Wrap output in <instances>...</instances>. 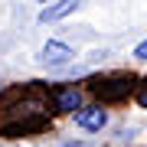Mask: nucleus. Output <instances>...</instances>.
Wrapping results in <instances>:
<instances>
[{"mask_svg": "<svg viewBox=\"0 0 147 147\" xmlns=\"http://www.w3.org/2000/svg\"><path fill=\"white\" fill-rule=\"evenodd\" d=\"M75 124L82 127V131H101V127L108 124V111L92 105V108H79L75 111Z\"/></svg>", "mask_w": 147, "mask_h": 147, "instance_id": "1", "label": "nucleus"}, {"mask_svg": "<svg viewBox=\"0 0 147 147\" xmlns=\"http://www.w3.org/2000/svg\"><path fill=\"white\" fill-rule=\"evenodd\" d=\"M69 59H72V49H69L65 42L49 39L46 46H42V62H46V65H65Z\"/></svg>", "mask_w": 147, "mask_h": 147, "instance_id": "2", "label": "nucleus"}, {"mask_svg": "<svg viewBox=\"0 0 147 147\" xmlns=\"http://www.w3.org/2000/svg\"><path fill=\"white\" fill-rule=\"evenodd\" d=\"M79 7V0H59V3H53V7H46V10L39 13V20L42 23H53V20H62V16H69Z\"/></svg>", "mask_w": 147, "mask_h": 147, "instance_id": "3", "label": "nucleus"}, {"mask_svg": "<svg viewBox=\"0 0 147 147\" xmlns=\"http://www.w3.org/2000/svg\"><path fill=\"white\" fill-rule=\"evenodd\" d=\"M79 105H82V95L75 88H59L56 92V108L59 111H79Z\"/></svg>", "mask_w": 147, "mask_h": 147, "instance_id": "4", "label": "nucleus"}, {"mask_svg": "<svg viewBox=\"0 0 147 147\" xmlns=\"http://www.w3.org/2000/svg\"><path fill=\"white\" fill-rule=\"evenodd\" d=\"M134 59H141V62H147V42H141V46L134 49Z\"/></svg>", "mask_w": 147, "mask_h": 147, "instance_id": "5", "label": "nucleus"}, {"mask_svg": "<svg viewBox=\"0 0 147 147\" xmlns=\"http://www.w3.org/2000/svg\"><path fill=\"white\" fill-rule=\"evenodd\" d=\"M137 101H141V108H147V85L141 88V95H137Z\"/></svg>", "mask_w": 147, "mask_h": 147, "instance_id": "6", "label": "nucleus"}, {"mask_svg": "<svg viewBox=\"0 0 147 147\" xmlns=\"http://www.w3.org/2000/svg\"><path fill=\"white\" fill-rule=\"evenodd\" d=\"M65 147H79V144H65Z\"/></svg>", "mask_w": 147, "mask_h": 147, "instance_id": "7", "label": "nucleus"}]
</instances>
